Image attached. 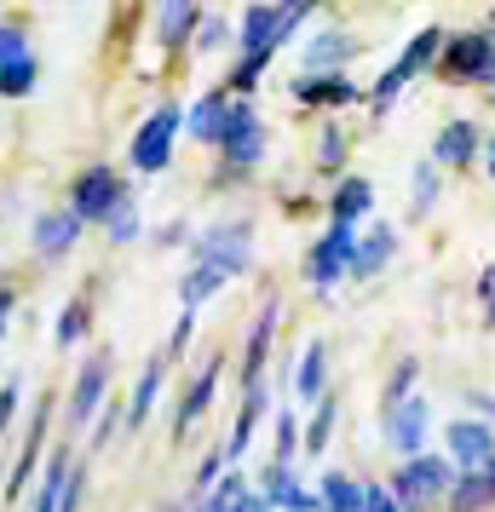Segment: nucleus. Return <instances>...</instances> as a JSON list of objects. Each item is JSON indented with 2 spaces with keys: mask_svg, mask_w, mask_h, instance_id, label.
I'll return each instance as SVG.
<instances>
[{
  "mask_svg": "<svg viewBox=\"0 0 495 512\" xmlns=\"http://www.w3.org/2000/svg\"><path fill=\"white\" fill-rule=\"evenodd\" d=\"M444 489H455V484H449V466L432 461V455H415V461L398 472V501H403V507H432Z\"/></svg>",
  "mask_w": 495,
  "mask_h": 512,
  "instance_id": "obj_1",
  "label": "nucleus"
},
{
  "mask_svg": "<svg viewBox=\"0 0 495 512\" xmlns=\"http://www.w3.org/2000/svg\"><path fill=\"white\" fill-rule=\"evenodd\" d=\"M196 254H202V265H213V271H225V277H236V271H248V225H213L202 242H196Z\"/></svg>",
  "mask_w": 495,
  "mask_h": 512,
  "instance_id": "obj_2",
  "label": "nucleus"
},
{
  "mask_svg": "<svg viewBox=\"0 0 495 512\" xmlns=\"http://www.w3.org/2000/svg\"><path fill=\"white\" fill-rule=\"evenodd\" d=\"M173 133H179V110H173V104H162V110L139 127V139H133V162H139L144 173L167 167V156H173Z\"/></svg>",
  "mask_w": 495,
  "mask_h": 512,
  "instance_id": "obj_3",
  "label": "nucleus"
},
{
  "mask_svg": "<svg viewBox=\"0 0 495 512\" xmlns=\"http://www.w3.org/2000/svg\"><path fill=\"white\" fill-rule=\"evenodd\" d=\"M357 259V236H352V225H329L323 231V242L311 248V282L317 288H329V282H340V271Z\"/></svg>",
  "mask_w": 495,
  "mask_h": 512,
  "instance_id": "obj_4",
  "label": "nucleus"
},
{
  "mask_svg": "<svg viewBox=\"0 0 495 512\" xmlns=\"http://www.w3.org/2000/svg\"><path fill=\"white\" fill-rule=\"evenodd\" d=\"M121 202H127V190L116 185L110 167H93V173L75 185V213H81V219H116Z\"/></svg>",
  "mask_w": 495,
  "mask_h": 512,
  "instance_id": "obj_5",
  "label": "nucleus"
},
{
  "mask_svg": "<svg viewBox=\"0 0 495 512\" xmlns=\"http://www.w3.org/2000/svg\"><path fill=\"white\" fill-rule=\"evenodd\" d=\"M449 455L467 466V472H490L495 432L484 426V420H455V426H449Z\"/></svg>",
  "mask_w": 495,
  "mask_h": 512,
  "instance_id": "obj_6",
  "label": "nucleus"
},
{
  "mask_svg": "<svg viewBox=\"0 0 495 512\" xmlns=\"http://www.w3.org/2000/svg\"><path fill=\"white\" fill-rule=\"evenodd\" d=\"M438 41H444L438 29H421V35L409 41V52H403L398 64H392V70L380 75V87H375V104H392V98H398V87H403V81H409V75H415V70H426V64H432V52H438Z\"/></svg>",
  "mask_w": 495,
  "mask_h": 512,
  "instance_id": "obj_7",
  "label": "nucleus"
},
{
  "mask_svg": "<svg viewBox=\"0 0 495 512\" xmlns=\"http://www.w3.org/2000/svg\"><path fill=\"white\" fill-rule=\"evenodd\" d=\"M225 150H231L236 167H254L265 150V127L248 104H231V127H225Z\"/></svg>",
  "mask_w": 495,
  "mask_h": 512,
  "instance_id": "obj_8",
  "label": "nucleus"
},
{
  "mask_svg": "<svg viewBox=\"0 0 495 512\" xmlns=\"http://www.w3.org/2000/svg\"><path fill=\"white\" fill-rule=\"evenodd\" d=\"M104 386H110V357L98 351L87 369L75 374V392H70V426H87L98 409V397H104Z\"/></svg>",
  "mask_w": 495,
  "mask_h": 512,
  "instance_id": "obj_9",
  "label": "nucleus"
},
{
  "mask_svg": "<svg viewBox=\"0 0 495 512\" xmlns=\"http://www.w3.org/2000/svg\"><path fill=\"white\" fill-rule=\"evenodd\" d=\"M386 438H392V449H403V455H415L426 438V403L421 397H409V403H398L392 415H386Z\"/></svg>",
  "mask_w": 495,
  "mask_h": 512,
  "instance_id": "obj_10",
  "label": "nucleus"
},
{
  "mask_svg": "<svg viewBox=\"0 0 495 512\" xmlns=\"http://www.w3.org/2000/svg\"><path fill=\"white\" fill-rule=\"evenodd\" d=\"M449 70L455 75H490L495 81V41L490 35H461L449 47Z\"/></svg>",
  "mask_w": 495,
  "mask_h": 512,
  "instance_id": "obj_11",
  "label": "nucleus"
},
{
  "mask_svg": "<svg viewBox=\"0 0 495 512\" xmlns=\"http://www.w3.org/2000/svg\"><path fill=\"white\" fill-rule=\"evenodd\" d=\"M265 501H271V507H288V512H323V507H317V495L294 484V472H288L283 461L265 472Z\"/></svg>",
  "mask_w": 495,
  "mask_h": 512,
  "instance_id": "obj_12",
  "label": "nucleus"
},
{
  "mask_svg": "<svg viewBox=\"0 0 495 512\" xmlns=\"http://www.w3.org/2000/svg\"><path fill=\"white\" fill-rule=\"evenodd\" d=\"M81 225H87V219H81L75 208L70 213H47V219L35 225V248H41V254H64V248H75Z\"/></svg>",
  "mask_w": 495,
  "mask_h": 512,
  "instance_id": "obj_13",
  "label": "nucleus"
},
{
  "mask_svg": "<svg viewBox=\"0 0 495 512\" xmlns=\"http://www.w3.org/2000/svg\"><path fill=\"white\" fill-rule=\"evenodd\" d=\"M392 248H398V236L386 231V225H369V236L357 242V259H352V271H357V277H375L380 265L392 259Z\"/></svg>",
  "mask_w": 495,
  "mask_h": 512,
  "instance_id": "obj_14",
  "label": "nucleus"
},
{
  "mask_svg": "<svg viewBox=\"0 0 495 512\" xmlns=\"http://www.w3.org/2000/svg\"><path fill=\"white\" fill-rule=\"evenodd\" d=\"M323 512H369V489L352 484L346 472H329L323 478Z\"/></svg>",
  "mask_w": 495,
  "mask_h": 512,
  "instance_id": "obj_15",
  "label": "nucleus"
},
{
  "mask_svg": "<svg viewBox=\"0 0 495 512\" xmlns=\"http://www.w3.org/2000/svg\"><path fill=\"white\" fill-rule=\"evenodd\" d=\"M225 127H231V104H225L219 93H208L196 110H190V133H196V139H219L225 144Z\"/></svg>",
  "mask_w": 495,
  "mask_h": 512,
  "instance_id": "obj_16",
  "label": "nucleus"
},
{
  "mask_svg": "<svg viewBox=\"0 0 495 512\" xmlns=\"http://www.w3.org/2000/svg\"><path fill=\"white\" fill-rule=\"evenodd\" d=\"M213 386H219V363H208V369L196 374V386H190L185 397H179V420H173V432H185L190 420L208 409V397H213Z\"/></svg>",
  "mask_w": 495,
  "mask_h": 512,
  "instance_id": "obj_17",
  "label": "nucleus"
},
{
  "mask_svg": "<svg viewBox=\"0 0 495 512\" xmlns=\"http://www.w3.org/2000/svg\"><path fill=\"white\" fill-rule=\"evenodd\" d=\"M449 501H455V512H484L495 501V478L490 472H467L461 484L449 489Z\"/></svg>",
  "mask_w": 495,
  "mask_h": 512,
  "instance_id": "obj_18",
  "label": "nucleus"
},
{
  "mask_svg": "<svg viewBox=\"0 0 495 512\" xmlns=\"http://www.w3.org/2000/svg\"><path fill=\"white\" fill-rule=\"evenodd\" d=\"M472 150H478V127L472 121H449L444 139H438V162H472Z\"/></svg>",
  "mask_w": 495,
  "mask_h": 512,
  "instance_id": "obj_19",
  "label": "nucleus"
},
{
  "mask_svg": "<svg viewBox=\"0 0 495 512\" xmlns=\"http://www.w3.org/2000/svg\"><path fill=\"white\" fill-rule=\"evenodd\" d=\"M271 328H277V305H265L260 323H254V334H248V386H260V369H265V346H271Z\"/></svg>",
  "mask_w": 495,
  "mask_h": 512,
  "instance_id": "obj_20",
  "label": "nucleus"
},
{
  "mask_svg": "<svg viewBox=\"0 0 495 512\" xmlns=\"http://www.w3.org/2000/svg\"><path fill=\"white\" fill-rule=\"evenodd\" d=\"M369 202H375V190L363 185V179H346V185L334 190V225H352Z\"/></svg>",
  "mask_w": 495,
  "mask_h": 512,
  "instance_id": "obj_21",
  "label": "nucleus"
},
{
  "mask_svg": "<svg viewBox=\"0 0 495 512\" xmlns=\"http://www.w3.org/2000/svg\"><path fill=\"white\" fill-rule=\"evenodd\" d=\"M352 35H334V29H329V35H317V41H311V52H306V58H311V75H317V70H323V75H329V64H340V58H352Z\"/></svg>",
  "mask_w": 495,
  "mask_h": 512,
  "instance_id": "obj_22",
  "label": "nucleus"
},
{
  "mask_svg": "<svg viewBox=\"0 0 495 512\" xmlns=\"http://www.w3.org/2000/svg\"><path fill=\"white\" fill-rule=\"evenodd\" d=\"M156 392H162V363H150V369L139 374V386H133V403H127V420H133V426H144V415H150Z\"/></svg>",
  "mask_w": 495,
  "mask_h": 512,
  "instance_id": "obj_23",
  "label": "nucleus"
},
{
  "mask_svg": "<svg viewBox=\"0 0 495 512\" xmlns=\"http://www.w3.org/2000/svg\"><path fill=\"white\" fill-rule=\"evenodd\" d=\"M219 288H225V271H213V265H196V271L179 282V300H185V311H190L196 300H208V294H219Z\"/></svg>",
  "mask_w": 495,
  "mask_h": 512,
  "instance_id": "obj_24",
  "label": "nucleus"
},
{
  "mask_svg": "<svg viewBox=\"0 0 495 512\" xmlns=\"http://www.w3.org/2000/svg\"><path fill=\"white\" fill-rule=\"evenodd\" d=\"M300 98H311V104H317V98L346 104V98H357V87L352 81H340V75H306V81H300Z\"/></svg>",
  "mask_w": 495,
  "mask_h": 512,
  "instance_id": "obj_25",
  "label": "nucleus"
},
{
  "mask_svg": "<svg viewBox=\"0 0 495 512\" xmlns=\"http://www.w3.org/2000/svg\"><path fill=\"white\" fill-rule=\"evenodd\" d=\"M265 415V386H248V403H242V420H236V438H231V461L248 449V438H254V420Z\"/></svg>",
  "mask_w": 495,
  "mask_h": 512,
  "instance_id": "obj_26",
  "label": "nucleus"
},
{
  "mask_svg": "<svg viewBox=\"0 0 495 512\" xmlns=\"http://www.w3.org/2000/svg\"><path fill=\"white\" fill-rule=\"evenodd\" d=\"M323 363H329V357H323V346L311 340L306 357H300V397H317V392H323Z\"/></svg>",
  "mask_w": 495,
  "mask_h": 512,
  "instance_id": "obj_27",
  "label": "nucleus"
},
{
  "mask_svg": "<svg viewBox=\"0 0 495 512\" xmlns=\"http://www.w3.org/2000/svg\"><path fill=\"white\" fill-rule=\"evenodd\" d=\"M29 87H35V58H18V64H6V70H0V93H6V98H24Z\"/></svg>",
  "mask_w": 495,
  "mask_h": 512,
  "instance_id": "obj_28",
  "label": "nucleus"
},
{
  "mask_svg": "<svg viewBox=\"0 0 495 512\" xmlns=\"http://www.w3.org/2000/svg\"><path fill=\"white\" fill-rule=\"evenodd\" d=\"M190 24H196V6H190V0H173V6H162V41H167V47H173V41H179Z\"/></svg>",
  "mask_w": 495,
  "mask_h": 512,
  "instance_id": "obj_29",
  "label": "nucleus"
},
{
  "mask_svg": "<svg viewBox=\"0 0 495 512\" xmlns=\"http://www.w3.org/2000/svg\"><path fill=\"white\" fill-rule=\"evenodd\" d=\"M329 432H334V403L323 397V403H317V415H311V426H306V449H311V455H323Z\"/></svg>",
  "mask_w": 495,
  "mask_h": 512,
  "instance_id": "obj_30",
  "label": "nucleus"
},
{
  "mask_svg": "<svg viewBox=\"0 0 495 512\" xmlns=\"http://www.w3.org/2000/svg\"><path fill=\"white\" fill-rule=\"evenodd\" d=\"M18 58H29L24 29H18V24H0V70H6V64H18Z\"/></svg>",
  "mask_w": 495,
  "mask_h": 512,
  "instance_id": "obj_31",
  "label": "nucleus"
},
{
  "mask_svg": "<svg viewBox=\"0 0 495 512\" xmlns=\"http://www.w3.org/2000/svg\"><path fill=\"white\" fill-rule=\"evenodd\" d=\"M81 334H87V305L75 300V305H64V323H58V340H64V346H75Z\"/></svg>",
  "mask_w": 495,
  "mask_h": 512,
  "instance_id": "obj_32",
  "label": "nucleus"
},
{
  "mask_svg": "<svg viewBox=\"0 0 495 512\" xmlns=\"http://www.w3.org/2000/svg\"><path fill=\"white\" fill-rule=\"evenodd\" d=\"M41 426H47V420H35V426H29V438H24V461L12 466V489L24 484V478H29V466H35V449H41Z\"/></svg>",
  "mask_w": 495,
  "mask_h": 512,
  "instance_id": "obj_33",
  "label": "nucleus"
},
{
  "mask_svg": "<svg viewBox=\"0 0 495 512\" xmlns=\"http://www.w3.org/2000/svg\"><path fill=\"white\" fill-rule=\"evenodd\" d=\"M110 236H116V242H133V236H139V213H133V202H121V208H116Z\"/></svg>",
  "mask_w": 495,
  "mask_h": 512,
  "instance_id": "obj_34",
  "label": "nucleus"
},
{
  "mask_svg": "<svg viewBox=\"0 0 495 512\" xmlns=\"http://www.w3.org/2000/svg\"><path fill=\"white\" fill-rule=\"evenodd\" d=\"M409 386H415V363H398V374H392V386H386V403L398 409V403H403V392H409Z\"/></svg>",
  "mask_w": 495,
  "mask_h": 512,
  "instance_id": "obj_35",
  "label": "nucleus"
},
{
  "mask_svg": "<svg viewBox=\"0 0 495 512\" xmlns=\"http://www.w3.org/2000/svg\"><path fill=\"white\" fill-rule=\"evenodd\" d=\"M288 455H294V415H277V461L288 466Z\"/></svg>",
  "mask_w": 495,
  "mask_h": 512,
  "instance_id": "obj_36",
  "label": "nucleus"
},
{
  "mask_svg": "<svg viewBox=\"0 0 495 512\" xmlns=\"http://www.w3.org/2000/svg\"><path fill=\"white\" fill-rule=\"evenodd\" d=\"M432 190H438V185H432V167H421V173H415V213L432 208Z\"/></svg>",
  "mask_w": 495,
  "mask_h": 512,
  "instance_id": "obj_37",
  "label": "nucleus"
},
{
  "mask_svg": "<svg viewBox=\"0 0 495 512\" xmlns=\"http://www.w3.org/2000/svg\"><path fill=\"white\" fill-rule=\"evenodd\" d=\"M317 156H323V167H340V156H346L340 133H323V150H317Z\"/></svg>",
  "mask_w": 495,
  "mask_h": 512,
  "instance_id": "obj_38",
  "label": "nucleus"
},
{
  "mask_svg": "<svg viewBox=\"0 0 495 512\" xmlns=\"http://www.w3.org/2000/svg\"><path fill=\"white\" fill-rule=\"evenodd\" d=\"M398 507H403L398 495H386L380 484H369V512H398Z\"/></svg>",
  "mask_w": 495,
  "mask_h": 512,
  "instance_id": "obj_39",
  "label": "nucleus"
},
{
  "mask_svg": "<svg viewBox=\"0 0 495 512\" xmlns=\"http://www.w3.org/2000/svg\"><path fill=\"white\" fill-rule=\"evenodd\" d=\"M219 41H225V24H219V18H208V24H202V35H196V47L208 52V47H219Z\"/></svg>",
  "mask_w": 495,
  "mask_h": 512,
  "instance_id": "obj_40",
  "label": "nucleus"
},
{
  "mask_svg": "<svg viewBox=\"0 0 495 512\" xmlns=\"http://www.w3.org/2000/svg\"><path fill=\"white\" fill-rule=\"evenodd\" d=\"M12 409H18V386H0V432L12 426Z\"/></svg>",
  "mask_w": 495,
  "mask_h": 512,
  "instance_id": "obj_41",
  "label": "nucleus"
},
{
  "mask_svg": "<svg viewBox=\"0 0 495 512\" xmlns=\"http://www.w3.org/2000/svg\"><path fill=\"white\" fill-rule=\"evenodd\" d=\"M190 328H196V317H190V311H185V317H179V328H173V351H185V340H190Z\"/></svg>",
  "mask_w": 495,
  "mask_h": 512,
  "instance_id": "obj_42",
  "label": "nucleus"
},
{
  "mask_svg": "<svg viewBox=\"0 0 495 512\" xmlns=\"http://www.w3.org/2000/svg\"><path fill=\"white\" fill-rule=\"evenodd\" d=\"M6 317H12V294L0 288V328H6Z\"/></svg>",
  "mask_w": 495,
  "mask_h": 512,
  "instance_id": "obj_43",
  "label": "nucleus"
},
{
  "mask_svg": "<svg viewBox=\"0 0 495 512\" xmlns=\"http://www.w3.org/2000/svg\"><path fill=\"white\" fill-rule=\"evenodd\" d=\"M490 173H495V150H490Z\"/></svg>",
  "mask_w": 495,
  "mask_h": 512,
  "instance_id": "obj_44",
  "label": "nucleus"
}]
</instances>
